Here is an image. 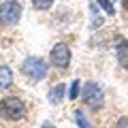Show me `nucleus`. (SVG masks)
<instances>
[{"mask_svg": "<svg viewBox=\"0 0 128 128\" xmlns=\"http://www.w3.org/2000/svg\"><path fill=\"white\" fill-rule=\"evenodd\" d=\"M122 6H124L126 11H128V0H122Z\"/></svg>", "mask_w": 128, "mask_h": 128, "instance_id": "4468645a", "label": "nucleus"}, {"mask_svg": "<svg viewBox=\"0 0 128 128\" xmlns=\"http://www.w3.org/2000/svg\"><path fill=\"white\" fill-rule=\"evenodd\" d=\"M43 128H51V126H43Z\"/></svg>", "mask_w": 128, "mask_h": 128, "instance_id": "2eb2a0df", "label": "nucleus"}, {"mask_svg": "<svg viewBox=\"0 0 128 128\" xmlns=\"http://www.w3.org/2000/svg\"><path fill=\"white\" fill-rule=\"evenodd\" d=\"M102 98H105V94H102V88L98 86V83L90 81L83 86V100L88 102V105H100Z\"/></svg>", "mask_w": 128, "mask_h": 128, "instance_id": "39448f33", "label": "nucleus"}, {"mask_svg": "<svg viewBox=\"0 0 128 128\" xmlns=\"http://www.w3.org/2000/svg\"><path fill=\"white\" fill-rule=\"evenodd\" d=\"M79 86H81V83H79L77 79H75V81L70 83V92H68V96H70V98H73V100H75V98H77V96H79Z\"/></svg>", "mask_w": 128, "mask_h": 128, "instance_id": "f8f14e48", "label": "nucleus"}, {"mask_svg": "<svg viewBox=\"0 0 128 128\" xmlns=\"http://www.w3.org/2000/svg\"><path fill=\"white\" fill-rule=\"evenodd\" d=\"M51 4H54V0H32V6L36 11H47Z\"/></svg>", "mask_w": 128, "mask_h": 128, "instance_id": "1a4fd4ad", "label": "nucleus"}, {"mask_svg": "<svg viewBox=\"0 0 128 128\" xmlns=\"http://www.w3.org/2000/svg\"><path fill=\"white\" fill-rule=\"evenodd\" d=\"M98 4L105 9V13H109V15H113L115 13V9H113V2L111 0H98Z\"/></svg>", "mask_w": 128, "mask_h": 128, "instance_id": "9b49d317", "label": "nucleus"}, {"mask_svg": "<svg viewBox=\"0 0 128 128\" xmlns=\"http://www.w3.org/2000/svg\"><path fill=\"white\" fill-rule=\"evenodd\" d=\"M22 73L26 75V77H30L32 81H41V79L47 77V62L43 58H26V62H24L22 66Z\"/></svg>", "mask_w": 128, "mask_h": 128, "instance_id": "f03ea898", "label": "nucleus"}, {"mask_svg": "<svg viewBox=\"0 0 128 128\" xmlns=\"http://www.w3.org/2000/svg\"><path fill=\"white\" fill-rule=\"evenodd\" d=\"M64 92H66V86H64V83H56V86L51 88V92H49V102H51V105H58V102H62Z\"/></svg>", "mask_w": 128, "mask_h": 128, "instance_id": "423d86ee", "label": "nucleus"}, {"mask_svg": "<svg viewBox=\"0 0 128 128\" xmlns=\"http://www.w3.org/2000/svg\"><path fill=\"white\" fill-rule=\"evenodd\" d=\"M51 64H54L56 68H68L70 64V49L64 43H58V45H54V49H51Z\"/></svg>", "mask_w": 128, "mask_h": 128, "instance_id": "20e7f679", "label": "nucleus"}, {"mask_svg": "<svg viewBox=\"0 0 128 128\" xmlns=\"http://www.w3.org/2000/svg\"><path fill=\"white\" fill-rule=\"evenodd\" d=\"M22 17V4L15 0H6L0 4V24L2 26H15Z\"/></svg>", "mask_w": 128, "mask_h": 128, "instance_id": "7ed1b4c3", "label": "nucleus"}, {"mask_svg": "<svg viewBox=\"0 0 128 128\" xmlns=\"http://www.w3.org/2000/svg\"><path fill=\"white\" fill-rule=\"evenodd\" d=\"M115 128H128V118H122L118 124H115Z\"/></svg>", "mask_w": 128, "mask_h": 128, "instance_id": "ddd939ff", "label": "nucleus"}, {"mask_svg": "<svg viewBox=\"0 0 128 128\" xmlns=\"http://www.w3.org/2000/svg\"><path fill=\"white\" fill-rule=\"evenodd\" d=\"M13 83V73L9 66H0V90H4Z\"/></svg>", "mask_w": 128, "mask_h": 128, "instance_id": "0eeeda50", "label": "nucleus"}, {"mask_svg": "<svg viewBox=\"0 0 128 128\" xmlns=\"http://www.w3.org/2000/svg\"><path fill=\"white\" fill-rule=\"evenodd\" d=\"M0 115L6 120H22L24 115H26V102L19 100L17 96H9V98H4V100L0 102Z\"/></svg>", "mask_w": 128, "mask_h": 128, "instance_id": "f257e3e1", "label": "nucleus"}, {"mask_svg": "<svg viewBox=\"0 0 128 128\" xmlns=\"http://www.w3.org/2000/svg\"><path fill=\"white\" fill-rule=\"evenodd\" d=\"M75 122H77L79 128H92V124L86 120V115H83L81 111H77V113H75Z\"/></svg>", "mask_w": 128, "mask_h": 128, "instance_id": "9d476101", "label": "nucleus"}, {"mask_svg": "<svg viewBox=\"0 0 128 128\" xmlns=\"http://www.w3.org/2000/svg\"><path fill=\"white\" fill-rule=\"evenodd\" d=\"M118 62L124 68H128V41H122L118 45Z\"/></svg>", "mask_w": 128, "mask_h": 128, "instance_id": "6e6552de", "label": "nucleus"}]
</instances>
